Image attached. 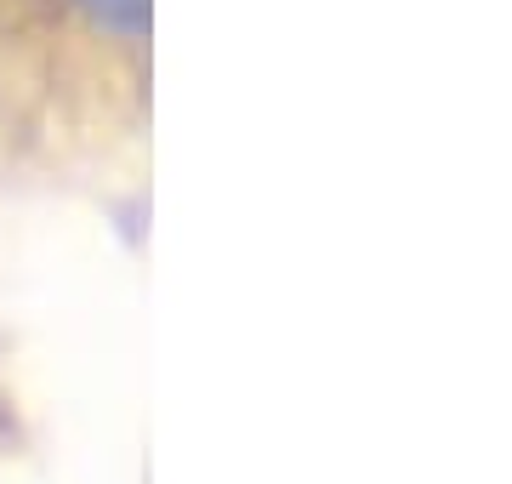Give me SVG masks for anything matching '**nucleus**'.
<instances>
[{"label":"nucleus","mask_w":512,"mask_h":484,"mask_svg":"<svg viewBox=\"0 0 512 484\" xmlns=\"http://www.w3.org/2000/svg\"><path fill=\"white\" fill-rule=\"evenodd\" d=\"M80 6L114 35H143L148 23V0H80Z\"/></svg>","instance_id":"1"}]
</instances>
